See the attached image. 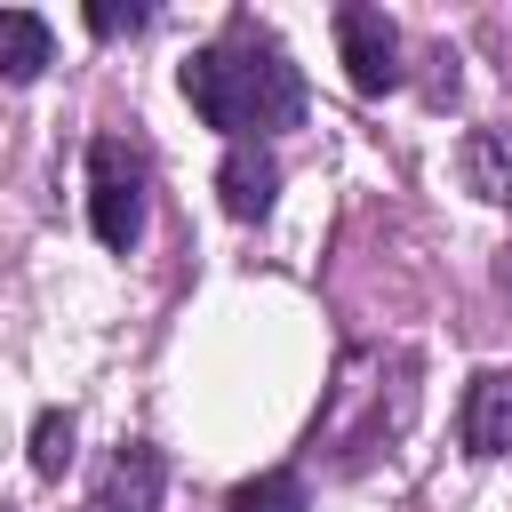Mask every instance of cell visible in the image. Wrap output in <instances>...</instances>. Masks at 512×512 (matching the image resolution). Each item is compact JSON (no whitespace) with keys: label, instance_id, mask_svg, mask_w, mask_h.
<instances>
[{"label":"cell","instance_id":"obj_2","mask_svg":"<svg viewBox=\"0 0 512 512\" xmlns=\"http://www.w3.org/2000/svg\"><path fill=\"white\" fill-rule=\"evenodd\" d=\"M88 224H96V240L104 248H136V232H144V168H136V152L120 144V136H96L88 144Z\"/></svg>","mask_w":512,"mask_h":512},{"label":"cell","instance_id":"obj_1","mask_svg":"<svg viewBox=\"0 0 512 512\" xmlns=\"http://www.w3.org/2000/svg\"><path fill=\"white\" fill-rule=\"evenodd\" d=\"M184 96H192V112L208 128H232V144H256L264 128H296L304 120V72L248 16H232L224 40H208L184 64Z\"/></svg>","mask_w":512,"mask_h":512},{"label":"cell","instance_id":"obj_4","mask_svg":"<svg viewBox=\"0 0 512 512\" xmlns=\"http://www.w3.org/2000/svg\"><path fill=\"white\" fill-rule=\"evenodd\" d=\"M160 488H168V464L152 440H128L96 488V512H160Z\"/></svg>","mask_w":512,"mask_h":512},{"label":"cell","instance_id":"obj_11","mask_svg":"<svg viewBox=\"0 0 512 512\" xmlns=\"http://www.w3.org/2000/svg\"><path fill=\"white\" fill-rule=\"evenodd\" d=\"M136 24H144L136 0H128V8H120V0H96V8H88V32H136Z\"/></svg>","mask_w":512,"mask_h":512},{"label":"cell","instance_id":"obj_3","mask_svg":"<svg viewBox=\"0 0 512 512\" xmlns=\"http://www.w3.org/2000/svg\"><path fill=\"white\" fill-rule=\"evenodd\" d=\"M336 48H344V72L360 96L400 88V32L384 8H336Z\"/></svg>","mask_w":512,"mask_h":512},{"label":"cell","instance_id":"obj_7","mask_svg":"<svg viewBox=\"0 0 512 512\" xmlns=\"http://www.w3.org/2000/svg\"><path fill=\"white\" fill-rule=\"evenodd\" d=\"M48 56H56L48 24H40L32 8H0V80H40Z\"/></svg>","mask_w":512,"mask_h":512},{"label":"cell","instance_id":"obj_8","mask_svg":"<svg viewBox=\"0 0 512 512\" xmlns=\"http://www.w3.org/2000/svg\"><path fill=\"white\" fill-rule=\"evenodd\" d=\"M464 184L480 200H512V128H472L464 136Z\"/></svg>","mask_w":512,"mask_h":512},{"label":"cell","instance_id":"obj_9","mask_svg":"<svg viewBox=\"0 0 512 512\" xmlns=\"http://www.w3.org/2000/svg\"><path fill=\"white\" fill-rule=\"evenodd\" d=\"M312 496H304V480L296 472H256V480H240L232 496H224V512H304Z\"/></svg>","mask_w":512,"mask_h":512},{"label":"cell","instance_id":"obj_6","mask_svg":"<svg viewBox=\"0 0 512 512\" xmlns=\"http://www.w3.org/2000/svg\"><path fill=\"white\" fill-rule=\"evenodd\" d=\"M216 192H224V208H232L240 224H256V216L272 208V192H280V160H272L264 144H232L224 168H216Z\"/></svg>","mask_w":512,"mask_h":512},{"label":"cell","instance_id":"obj_10","mask_svg":"<svg viewBox=\"0 0 512 512\" xmlns=\"http://www.w3.org/2000/svg\"><path fill=\"white\" fill-rule=\"evenodd\" d=\"M64 464H72V416L64 408H40L32 416V472L40 480H64Z\"/></svg>","mask_w":512,"mask_h":512},{"label":"cell","instance_id":"obj_5","mask_svg":"<svg viewBox=\"0 0 512 512\" xmlns=\"http://www.w3.org/2000/svg\"><path fill=\"white\" fill-rule=\"evenodd\" d=\"M464 448L472 456H512V368H480L464 392Z\"/></svg>","mask_w":512,"mask_h":512}]
</instances>
